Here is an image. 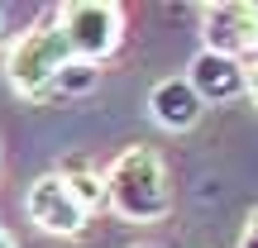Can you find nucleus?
Returning <instances> with one entry per match:
<instances>
[{"label": "nucleus", "mask_w": 258, "mask_h": 248, "mask_svg": "<svg viewBox=\"0 0 258 248\" xmlns=\"http://www.w3.org/2000/svg\"><path fill=\"white\" fill-rule=\"evenodd\" d=\"M148 115H153V124L172 129V134H186V129L201 124L206 105H201V96L191 91L186 76H167V81H158L153 91H148Z\"/></svg>", "instance_id": "nucleus-7"}, {"label": "nucleus", "mask_w": 258, "mask_h": 248, "mask_svg": "<svg viewBox=\"0 0 258 248\" xmlns=\"http://www.w3.org/2000/svg\"><path fill=\"white\" fill-rule=\"evenodd\" d=\"M24 210H29V220H34L43 234H53V239H77V234L86 229V220H91V215L82 210V201L72 196V186H67L57 172H43L34 186H29Z\"/></svg>", "instance_id": "nucleus-5"}, {"label": "nucleus", "mask_w": 258, "mask_h": 248, "mask_svg": "<svg viewBox=\"0 0 258 248\" xmlns=\"http://www.w3.org/2000/svg\"><path fill=\"white\" fill-rule=\"evenodd\" d=\"M105 205L129 224H153L172 210L167 167L153 148H124L105 167Z\"/></svg>", "instance_id": "nucleus-1"}, {"label": "nucleus", "mask_w": 258, "mask_h": 248, "mask_svg": "<svg viewBox=\"0 0 258 248\" xmlns=\"http://www.w3.org/2000/svg\"><path fill=\"white\" fill-rule=\"evenodd\" d=\"M57 29L67 38V53L77 62H91L101 67L105 57L120 53L124 43V10L110 5V0H72V5L57 10Z\"/></svg>", "instance_id": "nucleus-3"}, {"label": "nucleus", "mask_w": 258, "mask_h": 248, "mask_svg": "<svg viewBox=\"0 0 258 248\" xmlns=\"http://www.w3.org/2000/svg\"><path fill=\"white\" fill-rule=\"evenodd\" d=\"M0 167H5V157H0Z\"/></svg>", "instance_id": "nucleus-15"}, {"label": "nucleus", "mask_w": 258, "mask_h": 248, "mask_svg": "<svg viewBox=\"0 0 258 248\" xmlns=\"http://www.w3.org/2000/svg\"><path fill=\"white\" fill-rule=\"evenodd\" d=\"M134 248H163V243H134Z\"/></svg>", "instance_id": "nucleus-14"}, {"label": "nucleus", "mask_w": 258, "mask_h": 248, "mask_svg": "<svg viewBox=\"0 0 258 248\" xmlns=\"http://www.w3.org/2000/svg\"><path fill=\"white\" fill-rule=\"evenodd\" d=\"M186 81L201 96V105H225V101H234V96H244L249 72H244V62H234V57H220V53H206L201 48V53L191 57Z\"/></svg>", "instance_id": "nucleus-6"}, {"label": "nucleus", "mask_w": 258, "mask_h": 248, "mask_svg": "<svg viewBox=\"0 0 258 248\" xmlns=\"http://www.w3.org/2000/svg\"><path fill=\"white\" fill-rule=\"evenodd\" d=\"M0 248H19V243H15V234H10L5 224H0Z\"/></svg>", "instance_id": "nucleus-13"}, {"label": "nucleus", "mask_w": 258, "mask_h": 248, "mask_svg": "<svg viewBox=\"0 0 258 248\" xmlns=\"http://www.w3.org/2000/svg\"><path fill=\"white\" fill-rule=\"evenodd\" d=\"M201 43L206 53L220 57H244L258 53V5L253 0H211L201 5Z\"/></svg>", "instance_id": "nucleus-4"}, {"label": "nucleus", "mask_w": 258, "mask_h": 248, "mask_svg": "<svg viewBox=\"0 0 258 248\" xmlns=\"http://www.w3.org/2000/svg\"><path fill=\"white\" fill-rule=\"evenodd\" d=\"M67 62H72V53H67V38L57 29V19H38L5 48V81L24 101H48L57 72Z\"/></svg>", "instance_id": "nucleus-2"}, {"label": "nucleus", "mask_w": 258, "mask_h": 248, "mask_svg": "<svg viewBox=\"0 0 258 248\" xmlns=\"http://www.w3.org/2000/svg\"><path fill=\"white\" fill-rule=\"evenodd\" d=\"M57 177L72 186V196L82 201V210H86V215L105 205V172H96L86 157H67V162L57 167Z\"/></svg>", "instance_id": "nucleus-8"}, {"label": "nucleus", "mask_w": 258, "mask_h": 248, "mask_svg": "<svg viewBox=\"0 0 258 248\" xmlns=\"http://www.w3.org/2000/svg\"><path fill=\"white\" fill-rule=\"evenodd\" d=\"M239 248H258V205H253L249 224H244V234H239Z\"/></svg>", "instance_id": "nucleus-10"}, {"label": "nucleus", "mask_w": 258, "mask_h": 248, "mask_svg": "<svg viewBox=\"0 0 258 248\" xmlns=\"http://www.w3.org/2000/svg\"><path fill=\"white\" fill-rule=\"evenodd\" d=\"M244 72H249V81H244V96L258 105V62H253V67H244Z\"/></svg>", "instance_id": "nucleus-11"}, {"label": "nucleus", "mask_w": 258, "mask_h": 248, "mask_svg": "<svg viewBox=\"0 0 258 248\" xmlns=\"http://www.w3.org/2000/svg\"><path fill=\"white\" fill-rule=\"evenodd\" d=\"M96 81H101V67H91V62H67L62 72H57V81H53V96H86V91H96Z\"/></svg>", "instance_id": "nucleus-9"}, {"label": "nucleus", "mask_w": 258, "mask_h": 248, "mask_svg": "<svg viewBox=\"0 0 258 248\" xmlns=\"http://www.w3.org/2000/svg\"><path fill=\"white\" fill-rule=\"evenodd\" d=\"M0 48H10V10L0 5Z\"/></svg>", "instance_id": "nucleus-12"}]
</instances>
